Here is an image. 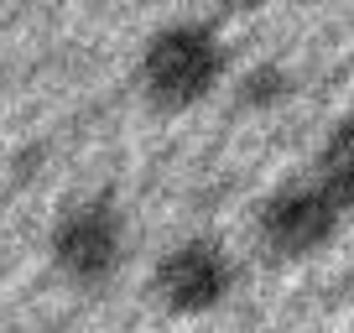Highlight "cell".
Segmentation results:
<instances>
[{
    "instance_id": "5",
    "label": "cell",
    "mask_w": 354,
    "mask_h": 333,
    "mask_svg": "<svg viewBox=\"0 0 354 333\" xmlns=\"http://www.w3.org/2000/svg\"><path fill=\"white\" fill-rule=\"evenodd\" d=\"M313 178L333 193V203H339L344 213L354 209V115L333 120V131L323 135V146H318V172H313Z\"/></svg>"
},
{
    "instance_id": "1",
    "label": "cell",
    "mask_w": 354,
    "mask_h": 333,
    "mask_svg": "<svg viewBox=\"0 0 354 333\" xmlns=\"http://www.w3.org/2000/svg\"><path fill=\"white\" fill-rule=\"evenodd\" d=\"M224 78V42L203 21H172L141 47V89L156 110H188Z\"/></svg>"
},
{
    "instance_id": "7",
    "label": "cell",
    "mask_w": 354,
    "mask_h": 333,
    "mask_svg": "<svg viewBox=\"0 0 354 333\" xmlns=\"http://www.w3.org/2000/svg\"><path fill=\"white\" fill-rule=\"evenodd\" d=\"M219 6H230V11H261L266 0H219Z\"/></svg>"
},
{
    "instance_id": "2",
    "label": "cell",
    "mask_w": 354,
    "mask_h": 333,
    "mask_svg": "<svg viewBox=\"0 0 354 333\" xmlns=\"http://www.w3.org/2000/svg\"><path fill=\"white\" fill-rule=\"evenodd\" d=\"M47 250H53V266L63 271L73 287L100 292L125 260V213L115 209L110 193L68 203V209L57 213V224H53V245H47Z\"/></svg>"
},
{
    "instance_id": "3",
    "label": "cell",
    "mask_w": 354,
    "mask_h": 333,
    "mask_svg": "<svg viewBox=\"0 0 354 333\" xmlns=\"http://www.w3.org/2000/svg\"><path fill=\"white\" fill-rule=\"evenodd\" d=\"M344 209L333 203V193L318 178L281 182L277 193H266L255 209V234H261L266 256L277 260H308L339 234Z\"/></svg>"
},
{
    "instance_id": "6",
    "label": "cell",
    "mask_w": 354,
    "mask_h": 333,
    "mask_svg": "<svg viewBox=\"0 0 354 333\" xmlns=\"http://www.w3.org/2000/svg\"><path fill=\"white\" fill-rule=\"evenodd\" d=\"M292 94V73L281 63H261L250 68V73L240 78V104L245 110H271V104H281Z\"/></svg>"
},
{
    "instance_id": "4",
    "label": "cell",
    "mask_w": 354,
    "mask_h": 333,
    "mask_svg": "<svg viewBox=\"0 0 354 333\" xmlns=\"http://www.w3.org/2000/svg\"><path fill=\"white\" fill-rule=\"evenodd\" d=\"M151 292L162 307L198 318V312L224 307V297L234 292V260L219 240H183L172 245L151 271Z\"/></svg>"
}]
</instances>
